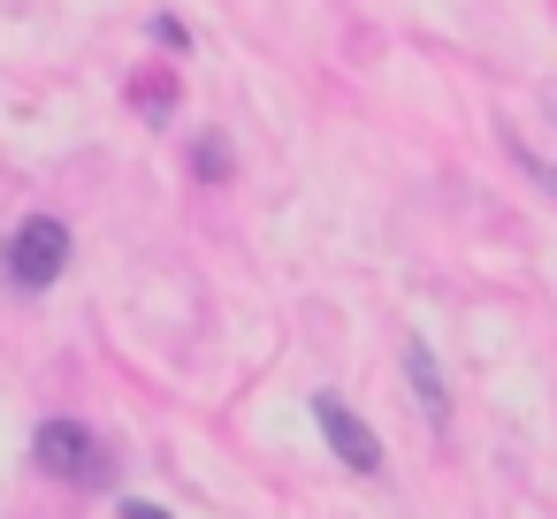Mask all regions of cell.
<instances>
[{
    "label": "cell",
    "mask_w": 557,
    "mask_h": 519,
    "mask_svg": "<svg viewBox=\"0 0 557 519\" xmlns=\"http://www.w3.org/2000/svg\"><path fill=\"white\" fill-rule=\"evenodd\" d=\"M138 115L169 123V115H176V85H138Z\"/></svg>",
    "instance_id": "6"
},
{
    "label": "cell",
    "mask_w": 557,
    "mask_h": 519,
    "mask_svg": "<svg viewBox=\"0 0 557 519\" xmlns=\"http://www.w3.org/2000/svg\"><path fill=\"white\" fill-rule=\"evenodd\" d=\"M32 458H39V473H54V481H70V489H108V481H115V450H108L85 420H39Z\"/></svg>",
    "instance_id": "1"
},
{
    "label": "cell",
    "mask_w": 557,
    "mask_h": 519,
    "mask_svg": "<svg viewBox=\"0 0 557 519\" xmlns=\"http://www.w3.org/2000/svg\"><path fill=\"white\" fill-rule=\"evenodd\" d=\"M405 374H412V397H420L428 428L443 435V428H450V397H443V367H435V351H428L420 336H405Z\"/></svg>",
    "instance_id": "4"
},
{
    "label": "cell",
    "mask_w": 557,
    "mask_h": 519,
    "mask_svg": "<svg viewBox=\"0 0 557 519\" xmlns=\"http://www.w3.org/2000/svg\"><path fill=\"white\" fill-rule=\"evenodd\" d=\"M191 169H199L207 184H214V176H230V146H222V138H199V146H191Z\"/></svg>",
    "instance_id": "5"
},
{
    "label": "cell",
    "mask_w": 557,
    "mask_h": 519,
    "mask_svg": "<svg viewBox=\"0 0 557 519\" xmlns=\"http://www.w3.org/2000/svg\"><path fill=\"white\" fill-rule=\"evenodd\" d=\"M123 519H169L161 504H138V496H123Z\"/></svg>",
    "instance_id": "7"
},
{
    "label": "cell",
    "mask_w": 557,
    "mask_h": 519,
    "mask_svg": "<svg viewBox=\"0 0 557 519\" xmlns=\"http://www.w3.org/2000/svg\"><path fill=\"white\" fill-rule=\"evenodd\" d=\"M0 268H9L16 291H54L62 268H70V222H62V214H32V222H16L9 252H0Z\"/></svg>",
    "instance_id": "2"
},
{
    "label": "cell",
    "mask_w": 557,
    "mask_h": 519,
    "mask_svg": "<svg viewBox=\"0 0 557 519\" xmlns=\"http://www.w3.org/2000/svg\"><path fill=\"white\" fill-rule=\"evenodd\" d=\"M313 420H321L329 450H336L351 473H382V435H374V428H367V420H359L336 390H321V397H313Z\"/></svg>",
    "instance_id": "3"
}]
</instances>
